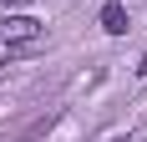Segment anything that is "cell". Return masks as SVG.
<instances>
[{
  "mask_svg": "<svg viewBox=\"0 0 147 142\" xmlns=\"http://www.w3.org/2000/svg\"><path fill=\"white\" fill-rule=\"evenodd\" d=\"M0 5H30V0H0Z\"/></svg>",
  "mask_w": 147,
  "mask_h": 142,
  "instance_id": "3",
  "label": "cell"
},
{
  "mask_svg": "<svg viewBox=\"0 0 147 142\" xmlns=\"http://www.w3.org/2000/svg\"><path fill=\"white\" fill-rule=\"evenodd\" d=\"M102 26L112 30V36H122V30H127V10H122L117 0H107V5H102Z\"/></svg>",
  "mask_w": 147,
  "mask_h": 142,
  "instance_id": "2",
  "label": "cell"
},
{
  "mask_svg": "<svg viewBox=\"0 0 147 142\" xmlns=\"http://www.w3.org/2000/svg\"><path fill=\"white\" fill-rule=\"evenodd\" d=\"M41 36H46V26L36 15H5V20H0V46H10V51H26V46H36Z\"/></svg>",
  "mask_w": 147,
  "mask_h": 142,
  "instance_id": "1",
  "label": "cell"
}]
</instances>
